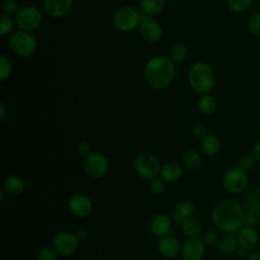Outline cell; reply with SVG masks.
I'll use <instances>...</instances> for the list:
<instances>
[{
  "label": "cell",
  "mask_w": 260,
  "mask_h": 260,
  "mask_svg": "<svg viewBox=\"0 0 260 260\" xmlns=\"http://www.w3.org/2000/svg\"><path fill=\"white\" fill-rule=\"evenodd\" d=\"M3 189L12 196L21 195L25 189L24 181L17 175H9L3 181Z\"/></svg>",
  "instance_id": "cell-19"
},
{
  "label": "cell",
  "mask_w": 260,
  "mask_h": 260,
  "mask_svg": "<svg viewBox=\"0 0 260 260\" xmlns=\"http://www.w3.org/2000/svg\"><path fill=\"white\" fill-rule=\"evenodd\" d=\"M246 224L252 226H260V208L249 207L246 210Z\"/></svg>",
  "instance_id": "cell-29"
},
{
  "label": "cell",
  "mask_w": 260,
  "mask_h": 260,
  "mask_svg": "<svg viewBox=\"0 0 260 260\" xmlns=\"http://www.w3.org/2000/svg\"><path fill=\"white\" fill-rule=\"evenodd\" d=\"M183 174L182 167L177 161H167L164 164L159 171L160 178L166 183H175L177 182Z\"/></svg>",
  "instance_id": "cell-18"
},
{
  "label": "cell",
  "mask_w": 260,
  "mask_h": 260,
  "mask_svg": "<svg viewBox=\"0 0 260 260\" xmlns=\"http://www.w3.org/2000/svg\"><path fill=\"white\" fill-rule=\"evenodd\" d=\"M188 81L191 88L201 95L208 93L212 89L215 83V74L210 65L204 62H197L189 69Z\"/></svg>",
  "instance_id": "cell-3"
},
{
  "label": "cell",
  "mask_w": 260,
  "mask_h": 260,
  "mask_svg": "<svg viewBox=\"0 0 260 260\" xmlns=\"http://www.w3.org/2000/svg\"><path fill=\"white\" fill-rule=\"evenodd\" d=\"M11 73H12L11 62L6 56L1 55L0 56V80L1 81L6 80L11 75Z\"/></svg>",
  "instance_id": "cell-30"
},
{
  "label": "cell",
  "mask_w": 260,
  "mask_h": 260,
  "mask_svg": "<svg viewBox=\"0 0 260 260\" xmlns=\"http://www.w3.org/2000/svg\"><path fill=\"white\" fill-rule=\"evenodd\" d=\"M249 183L247 171L239 166L228 169L222 177V184L224 189L231 194H240L244 192Z\"/></svg>",
  "instance_id": "cell-5"
},
{
  "label": "cell",
  "mask_w": 260,
  "mask_h": 260,
  "mask_svg": "<svg viewBox=\"0 0 260 260\" xmlns=\"http://www.w3.org/2000/svg\"><path fill=\"white\" fill-rule=\"evenodd\" d=\"M1 260H6V259H1Z\"/></svg>",
  "instance_id": "cell-46"
},
{
  "label": "cell",
  "mask_w": 260,
  "mask_h": 260,
  "mask_svg": "<svg viewBox=\"0 0 260 260\" xmlns=\"http://www.w3.org/2000/svg\"><path fill=\"white\" fill-rule=\"evenodd\" d=\"M183 162L185 167L191 171L198 170L201 167L202 158L198 152L195 150H187L183 154Z\"/></svg>",
  "instance_id": "cell-24"
},
{
  "label": "cell",
  "mask_w": 260,
  "mask_h": 260,
  "mask_svg": "<svg viewBox=\"0 0 260 260\" xmlns=\"http://www.w3.org/2000/svg\"><path fill=\"white\" fill-rule=\"evenodd\" d=\"M187 54H188L187 46L182 43H177L171 47L169 51V58L173 62H181L187 57Z\"/></svg>",
  "instance_id": "cell-26"
},
{
  "label": "cell",
  "mask_w": 260,
  "mask_h": 260,
  "mask_svg": "<svg viewBox=\"0 0 260 260\" xmlns=\"http://www.w3.org/2000/svg\"><path fill=\"white\" fill-rule=\"evenodd\" d=\"M76 150L79 154L81 155H88L89 153H91V145L89 144L88 141L86 140H81L76 144Z\"/></svg>",
  "instance_id": "cell-39"
},
{
  "label": "cell",
  "mask_w": 260,
  "mask_h": 260,
  "mask_svg": "<svg viewBox=\"0 0 260 260\" xmlns=\"http://www.w3.org/2000/svg\"><path fill=\"white\" fill-rule=\"evenodd\" d=\"M73 0H44L43 7L46 13L51 17H61L65 15L72 7Z\"/></svg>",
  "instance_id": "cell-16"
},
{
  "label": "cell",
  "mask_w": 260,
  "mask_h": 260,
  "mask_svg": "<svg viewBox=\"0 0 260 260\" xmlns=\"http://www.w3.org/2000/svg\"><path fill=\"white\" fill-rule=\"evenodd\" d=\"M87 231H86V229H84V228H80V229H78L76 232H75V236H76V238L79 240V241H83V240H85L86 239V237H87Z\"/></svg>",
  "instance_id": "cell-42"
},
{
  "label": "cell",
  "mask_w": 260,
  "mask_h": 260,
  "mask_svg": "<svg viewBox=\"0 0 260 260\" xmlns=\"http://www.w3.org/2000/svg\"><path fill=\"white\" fill-rule=\"evenodd\" d=\"M141 22L140 13L131 6H124L119 8L113 16L114 26L123 32L133 30L139 26Z\"/></svg>",
  "instance_id": "cell-6"
},
{
  "label": "cell",
  "mask_w": 260,
  "mask_h": 260,
  "mask_svg": "<svg viewBox=\"0 0 260 260\" xmlns=\"http://www.w3.org/2000/svg\"><path fill=\"white\" fill-rule=\"evenodd\" d=\"M236 237L238 240L239 248L246 253L254 250L259 240V235L256 228L249 224H245L243 228H241Z\"/></svg>",
  "instance_id": "cell-12"
},
{
  "label": "cell",
  "mask_w": 260,
  "mask_h": 260,
  "mask_svg": "<svg viewBox=\"0 0 260 260\" xmlns=\"http://www.w3.org/2000/svg\"><path fill=\"white\" fill-rule=\"evenodd\" d=\"M182 250V245L180 241L174 236H164L157 242L158 253L168 259L176 258Z\"/></svg>",
  "instance_id": "cell-14"
},
{
  "label": "cell",
  "mask_w": 260,
  "mask_h": 260,
  "mask_svg": "<svg viewBox=\"0 0 260 260\" xmlns=\"http://www.w3.org/2000/svg\"><path fill=\"white\" fill-rule=\"evenodd\" d=\"M181 226H182V231L184 232V234L186 236H188L189 238H195L201 232V223L194 216L185 218L184 221L181 223Z\"/></svg>",
  "instance_id": "cell-23"
},
{
  "label": "cell",
  "mask_w": 260,
  "mask_h": 260,
  "mask_svg": "<svg viewBox=\"0 0 260 260\" xmlns=\"http://www.w3.org/2000/svg\"><path fill=\"white\" fill-rule=\"evenodd\" d=\"M16 25L26 31H31L37 29L43 20L41 11L35 6H24L20 8L15 14Z\"/></svg>",
  "instance_id": "cell-8"
},
{
  "label": "cell",
  "mask_w": 260,
  "mask_h": 260,
  "mask_svg": "<svg viewBox=\"0 0 260 260\" xmlns=\"http://www.w3.org/2000/svg\"><path fill=\"white\" fill-rule=\"evenodd\" d=\"M248 27L254 36L260 37V12L254 13L249 17Z\"/></svg>",
  "instance_id": "cell-35"
},
{
  "label": "cell",
  "mask_w": 260,
  "mask_h": 260,
  "mask_svg": "<svg viewBox=\"0 0 260 260\" xmlns=\"http://www.w3.org/2000/svg\"><path fill=\"white\" fill-rule=\"evenodd\" d=\"M9 45L16 55L24 58L30 57L37 50L36 38L29 31L22 29L11 34Z\"/></svg>",
  "instance_id": "cell-4"
},
{
  "label": "cell",
  "mask_w": 260,
  "mask_h": 260,
  "mask_svg": "<svg viewBox=\"0 0 260 260\" xmlns=\"http://www.w3.org/2000/svg\"><path fill=\"white\" fill-rule=\"evenodd\" d=\"M5 113H6V109L3 103L0 104V120H3L5 117Z\"/></svg>",
  "instance_id": "cell-44"
},
{
  "label": "cell",
  "mask_w": 260,
  "mask_h": 260,
  "mask_svg": "<svg viewBox=\"0 0 260 260\" xmlns=\"http://www.w3.org/2000/svg\"><path fill=\"white\" fill-rule=\"evenodd\" d=\"M172 228V219L166 213H158L152 217L149 222V230L156 237L167 236Z\"/></svg>",
  "instance_id": "cell-17"
},
{
  "label": "cell",
  "mask_w": 260,
  "mask_h": 260,
  "mask_svg": "<svg viewBox=\"0 0 260 260\" xmlns=\"http://www.w3.org/2000/svg\"><path fill=\"white\" fill-rule=\"evenodd\" d=\"M192 133H193V135L196 136L197 138H201V139H202L203 137L206 136V134H207V129H206V127H205L203 124L197 123V124H195V125L193 126V128H192Z\"/></svg>",
  "instance_id": "cell-40"
},
{
  "label": "cell",
  "mask_w": 260,
  "mask_h": 260,
  "mask_svg": "<svg viewBox=\"0 0 260 260\" xmlns=\"http://www.w3.org/2000/svg\"><path fill=\"white\" fill-rule=\"evenodd\" d=\"M165 2L166 0H141L140 5L143 13L146 15H154L164 9Z\"/></svg>",
  "instance_id": "cell-25"
},
{
  "label": "cell",
  "mask_w": 260,
  "mask_h": 260,
  "mask_svg": "<svg viewBox=\"0 0 260 260\" xmlns=\"http://www.w3.org/2000/svg\"><path fill=\"white\" fill-rule=\"evenodd\" d=\"M148 188L149 191L154 194V195H160L164 193L166 185H165V181L161 178H152L149 180V184H148Z\"/></svg>",
  "instance_id": "cell-34"
},
{
  "label": "cell",
  "mask_w": 260,
  "mask_h": 260,
  "mask_svg": "<svg viewBox=\"0 0 260 260\" xmlns=\"http://www.w3.org/2000/svg\"><path fill=\"white\" fill-rule=\"evenodd\" d=\"M239 244L237 237L234 234H224L222 237L219 238L217 242V250L225 255L234 254L238 251Z\"/></svg>",
  "instance_id": "cell-21"
},
{
  "label": "cell",
  "mask_w": 260,
  "mask_h": 260,
  "mask_svg": "<svg viewBox=\"0 0 260 260\" xmlns=\"http://www.w3.org/2000/svg\"><path fill=\"white\" fill-rule=\"evenodd\" d=\"M175 210L181 215L183 219H185L195 214L196 206L192 201H183L175 207Z\"/></svg>",
  "instance_id": "cell-27"
},
{
  "label": "cell",
  "mask_w": 260,
  "mask_h": 260,
  "mask_svg": "<svg viewBox=\"0 0 260 260\" xmlns=\"http://www.w3.org/2000/svg\"><path fill=\"white\" fill-rule=\"evenodd\" d=\"M68 209L76 217H86L91 213L92 202L87 195L76 193L69 198Z\"/></svg>",
  "instance_id": "cell-11"
},
{
  "label": "cell",
  "mask_w": 260,
  "mask_h": 260,
  "mask_svg": "<svg viewBox=\"0 0 260 260\" xmlns=\"http://www.w3.org/2000/svg\"><path fill=\"white\" fill-rule=\"evenodd\" d=\"M3 11L6 14H16L18 9V4L15 0H4L3 1Z\"/></svg>",
  "instance_id": "cell-38"
},
{
  "label": "cell",
  "mask_w": 260,
  "mask_h": 260,
  "mask_svg": "<svg viewBox=\"0 0 260 260\" xmlns=\"http://www.w3.org/2000/svg\"><path fill=\"white\" fill-rule=\"evenodd\" d=\"M175 76L174 62L168 57L157 56L147 61L144 67V77L149 86L154 89L167 87Z\"/></svg>",
  "instance_id": "cell-2"
},
{
  "label": "cell",
  "mask_w": 260,
  "mask_h": 260,
  "mask_svg": "<svg viewBox=\"0 0 260 260\" xmlns=\"http://www.w3.org/2000/svg\"><path fill=\"white\" fill-rule=\"evenodd\" d=\"M79 240L75 234L70 232H61L57 234L53 240V248L62 256H70L74 254L78 248Z\"/></svg>",
  "instance_id": "cell-10"
},
{
  "label": "cell",
  "mask_w": 260,
  "mask_h": 260,
  "mask_svg": "<svg viewBox=\"0 0 260 260\" xmlns=\"http://www.w3.org/2000/svg\"><path fill=\"white\" fill-rule=\"evenodd\" d=\"M4 192H5L4 189H1V190H0V201H1V202H3L4 199H5V194H4Z\"/></svg>",
  "instance_id": "cell-45"
},
{
  "label": "cell",
  "mask_w": 260,
  "mask_h": 260,
  "mask_svg": "<svg viewBox=\"0 0 260 260\" xmlns=\"http://www.w3.org/2000/svg\"><path fill=\"white\" fill-rule=\"evenodd\" d=\"M252 153L255 156L256 160L260 162V138L256 139L252 145Z\"/></svg>",
  "instance_id": "cell-41"
},
{
  "label": "cell",
  "mask_w": 260,
  "mask_h": 260,
  "mask_svg": "<svg viewBox=\"0 0 260 260\" xmlns=\"http://www.w3.org/2000/svg\"><path fill=\"white\" fill-rule=\"evenodd\" d=\"M109 160L107 156L101 152H91L85 156L83 160L84 172L92 178H103L109 171Z\"/></svg>",
  "instance_id": "cell-9"
},
{
  "label": "cell",
  "mask_w": 260,
  "mask_h": 260,
  "mask_svg": "<svg viewBox=\"0 0 260 260\" xmlns=\"http://www.w3.org/2000/svg\"><path fill=\"white\" fill-rule=\"evenodd\" d=\"M138 31L141 38L149 43L158 41L162 35V28L160 24L156 20L149 18H146L140 22Z\"/></svg>",
  "instance_id": "cell-15"
},
{
  "label": "cell",
  "mask_w": 260,
  "mask_h": 260,
  "mask_svg": "<svg viewBox=\"0 0 260 260\" xmlns=\"http://www.w3.org/2000/svg\"><path fill=\"white\" fill-rule=\"evenodd\" d=\"M15 23V19H12V17L9 14L3 13L0 17V35L6 36L10 34L13 29Z\"/></svg>",
  "instance_id": "cell-28"
},
{
  "label": "cell",
  "mask_w": 260,
  "mask_h": 260,
  "mask_svg": "<svg viewBox=\"0 0 260 260\" xmlns=\"http://www.w3.org/2000/svg\"><path fill=\"white\" fill-rule=\"evenodd\" d=\"M135 172L142 178L150 180L159 175L160 162L156 155L150 152H142L134 159Z\"/></svg>",
  "instance_id": "cell-7"
},
{
  "label": "cell",
  "mask_w": 260,
  "mask_h": 260,
  "mask_svg": "<svg viewBox=\"0 0 260 260\" xmlns=\"http://www.w3.org/2000/svg\"><path fill=\"white\" fill-rule=\"evenodd\" d=\"M256 161L257 160H256L255 156L253 155V153H244L240 156L238 166L245 171H250L254 168Z\"/></svg>",
  "instance_id": "cell-33"
},
{
  "label": "cell",
  "mask_w": 260,
  "mask_h": 260,
  "mask_svg": "<svg viewBox=\"0 0 260 260\" xmlns=\"http://www.w3.org/2000/svg\"><path fill=\"white\" fill-rule=\"evenodd\" d=\"M247 205L249 207L260 208V191L252 190L247 197ZM248 207V208H249Z\"/></svg>",
  "instance_id": "cell-37"
},
{
  "label": "cell",
  "mask_w": 260,
  "mask_h": 260,
  "mask_svg": "<svg viewBox=\"0 0 260 260\" xmlns=\"http://www.w3.org/2000/svg\"><path fill=\"white\" fill-rule=\"evenodd\" d=\"M247 260H260V250H252L248 252Z\"/></svg>",
  "instance_id": "cell-43"
},
{
  "label": "cell",
  "mask_w": 260,
  "mask_h": 260,
  "mask_svg": "<svg viewBox=\"0 0 260 260\" xmlns=\"http://www.w3.org/2000/svg\"><path fill=\"white\" fill-rule=\"evenodd\" d=\"M253 0H226L229 8L234 12H243L252 4Z\"/></svg>",
  "instance_id": "cell-31"
},
{
  "label": "cell",
  "mask_w": 260,
  "mask_h": 260,
  "mask_svg": "<svg viewBox=\"0 0 260 260\" xmlns=\"http://www.w3.org/2000/svg\"><path fill=\"white\" fill-rule=\"evenodd\" d=\"M57 252L53 247H43L39 250L36 255V260H56L57 259Z\"/></svg>",
  "instance_id": "cell-32"
},
{
  "label": "cell",
  "mask_w": 260,
  "mask_h": 260,
  "mask_svg": "<svg viewBox=\"0 0 260 260\" xmlns=\"http://www.w3.org/2000/svg\"><path fill=\"white\" fill-rule=\"evenodd\" d=\"M211 219L219 232L237 234L246 224V210L238 201L223 199L212 208Z\"/></svg>",
  "instance_id": "cell-1"
},
{
  "label": "cell",
  "mask_w": 260,
  "mask_h": 260,
  "mask_svg": "<svg viewBox=\"0 0 260 260\" xmlns=\"http://www.w3.org/2000/svg\"><path fill=\"white\" fill-rule=\"evenodd\" d=\"M198 110L205 116L212 115L216 110V101L213 95L209 93L201 94L198 101Z\"/></svg>",
  "instance_id": "cell-22"
},
{
  "label": "cell",
  "mask_w": 260,
  "mask_h": 260,
  "mask_svg": "<svg viewBox=\"0 0 260 260\" xmlns=\"http://www.w3.org/2000/svg\"><path fill=\"white\" fill-rule=\"evenodd\" d=\"M220 139L214 133H207L205 137L202 138L201 149L207 156H214L220 150Z\"/></svg>",
  "instance_id": "cell-20"
},
{
  "label": "cell",
  "mask_w": 260,
  "mask_h": 260,
  "mask_svg": "<svg viewBox=\"0 0 260 260\" xmlns=\"http://www.w3.org/2000/svg\"><path fill=\"white\" fill-rule=\"evenodd\" d=\"M205 253V244L198 238H189L182 245L181 254L184 260H201Z\"/></svg>",
  "instance_id": "cell-13"
},
{
  "label": "cell",
  "mask_w": 260,
  "mask_h": 260,
  "mask_svg": "<svg viewBox=\"0 0 260 260\" xmlns=\"http://www.w3.org/2000/svg\"><path fill=\"white\" fill-rule=\"evenodd\" d=\"M203 242L205 245H213L216 244L219 240V234L216 230L210 229L207 230L204 234H203V238H202Z\"/></svg>",
  "instance_id": "cell-36"
}]
</instances>
